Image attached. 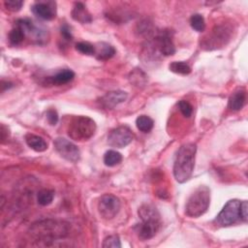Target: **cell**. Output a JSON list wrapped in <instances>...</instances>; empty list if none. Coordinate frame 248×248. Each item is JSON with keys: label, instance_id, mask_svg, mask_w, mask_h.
<instances>
[{"label": "cell", "instance_id": "d6986e66", "mask_svg": "<svg viewBox=\"0 0 248 248\" xmlns=\"http://www.w3.org/2000/svg\"><path fill=\"white\" fill-rule=\"evenodd\" d=\"M137 128L143 133H148L152 130L154 122L152 118H150L147 115H140L136 120Z\"/></svg>", "mask_w": 248, "mask_h": 248}, {"label": "cell", "instance_id": "f1b7e54d", "mask_svg": "<svg viewBox=\"0 0 248 248\" xmlns=\"http://www.w3.org/2000/svg\"><path fill=\"white\" fill-rule=\"evenodd\" d=\"M46 119L50 125H56L58 122V114L55 109H48L46 112Z\"/></svg>", "mask_w": 248, "mask_h": 248}, {"label": "cell", "instance_id": "7402d4cb", "mask_svg": "<svg viewBox=\"0 0 248 248\" xmlns=\"http://www.w3.org/2000/svg\"><path fill=\"white\" fill-rule=\"evenodd\" d=\"M54 198V191L50 189H43L37 195V202L39 204L46 206L52 202Z\"/></svg>", "mask_w": 248, "mask_h": 248}, {"label": "cell", "instance_id": "4fadbf2b", "mask_svg": "<svg viewBox=\"0 0 248 248\" xmlns=\"http://www.w3.org/2000/svg\"><path fill=\"white\" fill-rule=\"evenodd\" d=\"M127 93L121 90H116V91H110L105 94L103 97L100 99V104L101 106L106 108V109H112L115 108L117 105L123 103L127 99Z\"/></svg>", "mask_w": 248, "mask_h": 248}, {"label": "cell", "instance_id": "44dd1931", "mask_svg": "<svg viewBox=\"0 0 248 248\" xmlns=\"http://www.w3.org/2000/svg\"><path fill=\"white\" fill-rule=\"evenodd\" d=\"M25 32L23 31L22 28H20L19 26L16 25L12 30L11 32L9 33V41L12 45L14 46H16V45H19L23 42L24 38H25Z\"/></svg>", "mask_w": 248, "mask_h": 248}, {"label": "cell", "instance_id": "7c38bea8", "mask_svg": "<svg viewBox=\"0 0 248 248\" xmlns=\"http://www.w3.org/2000/svg\"><path fill=\"white\" fill-rule=\"evenodd\" d=\"M56 4L52 1H39L33 4L32 13L41 19L51 20L56 16Z\"/></svg>", "mask_w": 248, "mask_h": 248}, {"label": "cell", "instance_id": "6da1fadb", "mask_svg": "<svg viewBox=\"0 0 248 248\" xmlns=\"http://www.w3.org/2000/svg\"><path fill=\"white\" fill-rule=\"evenodd\" d=\"M196 152L197 145L193 142L184 143L179 147L173 163V176L177 182L184 183L191 177L195 166Z\"/></svg>", "mask_w": 248, "mask_h": 248}, {"label": "cell", "instance_id": "5bb4252c", "mask_svg": "<svg viewBox=\"0 0 248 248\" xmlns=\"http://www.w3.org/2000/svg\"><path fill=\"white\" fill-rule=\"evenodd\" d=\"M71 15H72L73 19H75L76 21H78L80 23H83V24L89 23L92 21V16L90 15V13L86 9V7L80 2H78L75 4Z\"/></svg>", "mask_w": 248, "mask_h": 248}, {"label": "cell", "instance_id": "8fae6325", "mask_svg": "<svg viewBox=\"0 0 248 248\" xmlns=\"http://www.w3.org/2000/svg\"><path fill=\"white\" fill-rule=\"evenodd\" d=\"M231 30L225 25H216L212 30L210 37L206 40L205 46L208 49L216 48L220 46L226 45L227 41L230 40Z\"/></svg>", "mask_w": 248, "mask_h": 248}, {"label": "cell", "instance_id": "cb8c5ba5", "mask_svg": "<svg viewBox=\"0 0 248 248\" xmlns=\"http://www.w3.org/2000/svg\"><path fill=\"white\" fill-rule=\"evenodd\" d=\"M191 27L197 32H202L205 29V21L202 15L195 14L190 18Z\"/></svg>", "mask_w": 248, "mask_h": 248}, {"label": "cell", "instance_id": "4316f807", "mask_svg": "<svg viewBox=\"0 0 248 248\" xmlns=\"http://www.w3.org/2000/svg\"><path fill=\"white\" fill-rule=\"evenodd\" d=\"M178 108H179L180 112L185 117H190L192 115V113H193V107H192V105L188 101L181 100L178 103Z\"/></svg>", "mask_w": 248, "mask_h": 248}, {"label": "cell", "instance_id": "52a82bcc", "mask_svg": "<svg viewBox=\"0 0 248 248\" xmlns=\"http://www.w3.org/2000/svg\"><path fill=\"white\" fill-rule=\"evenodd\" d=\"M120 207V200L112 194H106L102 196L98 202L99 214L103 219L106 220H110L114 218L119 212Z\"/></svg>", "mask_w": 248, "mask_h": 248}, {"label": "cell", "instance_id": "484cf974", "mask_svg": "<svg viewBox=\"0 0 248 248\" xmlns=\"http://www.w3.org/2000/svg\"><path fill=\"white\" fill-rule=\"evenodd\" d=\"M104 248H108V247H113V248H119L121 247V243H120V239L118 237V235L116 234H112L109 235L108 237H106L104 239L103 245Z\"/></svg>", "mask_w": 248, "mask_h": 248}, {"label": "cell", "instance_id": "4dcf8cb0", "mask_svg": "<svg viewBox=\"0 0 248 248\" xmlns=\"http://www.w3.org/2000/svg\"><path fill=\"white\" fill-rule=\"evenodd\" d=\"M247 210H248V203L246 201H242L240 202V217L241 221H247Z\"/></svg>", "mask_w": 248, "mask_h": 248}, {"label": "cell", "instance_id": "e0dca14e", "mask_svg": "<svg viewBox=\"0 0 248 248\" xmlns=\"http://www.w3.org/2000/svg\"><path fill=\"white\" fill-rule=\"evenodd\" d=\"M75 78V73L72 70L69 69H64L61 70L60 72L56 73L54 76L49 77L48 80L51 84H56V85H61V84H66L73 80Z\"/></svg>", "mask_w": 248, "mask_h": 248}, {"label": "cell", "instance_id": "83f0119b", "mask_svg": "<svg viewBox=\"0 0 248 248\" xmlns=\"http://www.w3.org/2000/svg\"><path fill=\"white\" fill-rule=\"evenodd\" d=\"M6 8L11 12H17L21 9L23 5V1L21 0H6L4 1Z\"/></svg>", "mask_w": 248, "mask_h": 248}, {"label": "cell", "instance_id": "9a60e30c", "mask_svg": "<svg viewBox=\"0 0 248 248\" xmlns=\"http://www.w3.org/2000/svg\"><path fill=\"white\" fill-rule=\"evenodd\" d=\"M245 101H246L245 90L238 89L231 95V97L229 99V108L234 111L240 110L243 108V106L245 105Z\"/></svg>", "mask_w": 248, "mask_h": 248}, {"label": "cell", "instance_id": "30bf717a", "mask_svg": "<svg viewBox=\"0 0 248 248\" xmlns=\"http://www.w3.org/2000/svg\"><path fill=\"white\" fill-rule=\"evenodd\" d=\"M152 46L155 51L164 56H170L175 52V47L171 36L168 31H162L158 33L153 39Z\"/></svg>", "mask_w": 248, "mask_h": 248}, {"label": "cell", "instance_id": "ba28073f", "mask_svg": "<svg viewBox=\"0 0 248 248\" xmlns=\"http://www.w3.org/2000/svg\"><path fill=\"white\" fill-rule=\"evenodd\" d=\"M134 135L127 126H119L108 135V143L116 148H122L132 142Z\"/></svg>", "mask_w": 248, "mask_h": 248}, {"label": "cell", "instance_id": "ac0fdd59", "mask_svg": "<svg viewBox=\"0 0 248 248\" xmlns=\"http://www.w3.org/2000/svg\"><path fill=\"white\" fill-rule=\"evenodd\" d=\"M95 48V55L98 60H108L115 54V48L107 43H99Z\"/></svg>", "mask_w": 248, "mask_h": 248}, {"label": "cell", "instance_id": "7a4b0ae2", "mask_svg": "<svg viewBox=\"0 0 248 248\" xmlns=\"http://www.w3.org/2000/svg\"><path fill=\"white\" fill-rule=\"evenodd\" d=\"M141 223L139 225L138 234L143 239H150L156 235L161 226L160 214L156 207L151 204H143L139 209Z\"/></svg>", "mask_w": 248, "mask_h": 248}, {"label": "cell", "instance_id": "2e32d148", "mask_svg": "<svg viewBox=\"0 0 248 248\" xmlns=\"http://www.w3.org/2000/svg\"><path fill=\"white\" fill-rule=\"evenodd\" d=\"M25 141L27 145L36 152H43L47 149L46 141L42 137H39L37 135L27 134L25 136Z\"/></svg>", "mask_w": 248, "mask_h": 248}, {"label": "cell", "instance_id": "5b68a950", "mask_svg": "<svg viewBox=\"0 0 248 248\" xmlns=\"http://www.w3.org/2000/svg\"><path fill=\"white\" fill-rule=\"evenodd\" d=\"M96 123L88 116H76L72 119L68 128V135L71 139L78 141L87 140L94 136Z\"/></svg>", "mask_w": 248, "mask_h": 248}, {"label": "cell", "instance_id": "ffe728a7", "mask_svg": "<svg viewBox=\"0 0 248 248\" xmlns=\"http://www.w3.org/2000/svg\"><path fill=\"white\" fill-rule=\"evenodd\" d=\"M122 161V155L115 150H108L104 155V163L108 167H114L120 164Z\"/></svg>", "mask_w": 248, "mask_h": 248}, {"label": "cell", "instance_id": "d4e9b609", "mask_svg": "<svg viewBox=\"0 0 248 248\" xmlns=\"http://www.w3.org/2000/svg\"><path fill=\"white\" fill-rule=\"evenodd\" d=\"M76 49L80 53L86 55H95L96 52L95 46L88 42H79L76 44Z\"/></svg>", "mask_w": 248, "mask_h": 248}, {"label": "cell", "instance_id": "277c9868", "mask_svg": "<svg viewBox=\"0 0 248 248\" xmlns=\"http://www.w3.org/2000/svg\"><path fill=\"white\" fill-rule=\"evenodd\" d=\"M210 202V190L206 186L197 188L187 201L185 213L189 217H200L205 213Z\"/></svg>", "mask_w": 248, "mask_h": 248}, {"label": "cell", "instance_id": "603a6c76", "mask_svg": "<svg viewBox=\"0 0 248 248\" xmlns=\"http://www.w3.org/2000/svg\"><path fill=\"white\" fill-rule=\"evenodd\" d=\"M170 70L179 75H189L191 73L190 66L183 61H173L169 66Z\"/></svg>", "mask_w": 248, "mask_h": 248}, {"label": "cell", "instance_id": "3957f363", "mask_svg": "<svg viewBox=\"0 0 248 248\" xmlns=\"http://www.w3.org/2000/svg\"><path fill=\"white\" fill-rule=\"evenodd\" d=\"M30 231L36 238L46 241L64 237L68 233V224L56 220H43L33 224Z\"/></svg>", "mask_w": 248, "mask_h": 248}, {"label": "cell", "instance_id": "f546056e", "mask_svg": "<svg viewBox=\"0 0 248 248\" xmlns=\"http://www.w3.org/2000/svg\"><path fill=\"white\" fill-rule=\"evenodd\" d=\"M60 33L62 35V37L66 40V41H71L73 39V35L71 32L70 27L67 24H64L61 26L60 28Z\"/></svg>", "mask_w": 248, "mask_h": 248}, {"label": "cell", "instance_id": "9c48e42d", "mask_svg": "<svg viewBox=\"0 0 248 248\" xmlns=\"http://www.w3.org/2000/svg\"><path fill=\"white\" fill-rule=\"evenodd\" d=\"M53 144H54L55 150L59 153V155L64 159H66L67 161L76 163L79 160L80 158L79 149L72 141L64 138H57L55 139Z\"/></svg>", "mask_w": 248, "mask_h": 248}, {"label": "cell", "instance_id": "8992f818", "mask_svg": "<svg viewBox=\"0 0 248 248\" xmlns=\"http://www.w3.org/2000/svg\"><path fill=\"white\" fill-rule=\"evenodd\" d=\"M240 202H241L238 200L229 201L216 216L215 222L223 227H228L235 224L238 221H241Z\"/></svg>", "mask_w": 248, "mask_h": 248}]
</instances>
